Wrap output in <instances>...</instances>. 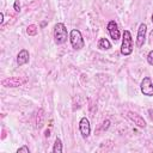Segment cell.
<instances>
[{"instance_id":"cell-2","label":"cell","mask_w":153,"mask_h":153,"mask_svg":"<svg viewBox=\"0 0 153 153\" xmlns=\"http://www.w3.org/2000/svg\"><path fill=\"white\" fill-rule=\"evenodd\" d=\"M133 51V38L130 35L129 30L123 31V37H122V44H121V54L124 56L130 55Z\"/></svg>"},{"instance_id":"cell-14","label":"cell","mask_w":153,"mask_h":153,"mask_svg":"<svg viewBox=\"0 0 153 153\" xmlns=\"http://www.w3.org/2000/svg\"><path fill=\"white\" fill-rule=\"evenodd\" d=\"M26 32H27L29 36H36L37 32H38V27H37L36 25L31 24V25H29V26L26 27Z\"/></svg>"},{"instance_id":"cell-7","label":"cell","mask_w":153,"mask_h":153,"mask_svg":"<svg viewBox=\"0 0 153 153\" xmlns=\"http://www.w3.org/2000/svg\"><path fill=\"white\" fill-rule=\"evenodd\" d=\"M25 82V79H20L18 76H10L1 81V85L5 87H18Z\"/></svg>"},{"instance_id":"cell-12","label":"cell","mask_w":153,"mask_h":153,"mask_svg":"<svg viewBox=\"0 0 153 153\" xmlns=\"http://www.w3.org/2000/svg\"><path fill=\"white\" fill-rule=\"evenodd\" d=\"M44 117H45V115H44L43 109H38L37 115H36V126H37V128L43 127V124H44Z\"/></svg>"},{"instance_id":"cell-21","label":"cell","mask_w":153,"mask_h":153,"mask_svg":"<svg viewBox=\"0 0 153 153\" xmlns=\"http://www.w3.org/2000/svg\"><path fill=\"white\" fill-rule=\"evenodd\" d=\"M2 23H4V13L1 12L0 13V24H2Z\"/></svg>"},{"instance_id":"cell-13","label":"cell","mask_w":153,"mask_h":153,"mask_svg":"<svg viewBox=\"0 0 153 153\" xmlns=\"http://www.w3.org/2000/svg\"><path fill=\"white\" fill-rule=\"evenodd\" d=\"M62 141L60 137H56L55 139V142H54V146H53V152L54 153H61L62 152Z\"/></svg>"},{"instance_id":"cell-19","label":"cell","mask_w":153,"mask_h":153,"mask_svg":"<svg viewBox=\"0 0 153 153\" xmlns=\"http://www.w3.org/2000/svg\"><path fill=\"white\" fill-rule=\"evenodd\" d=\"M148 116H149V118L153 121V109H148Z\"/></svg>"},{"instance_id":"cell-9","label":"cell","mask_w":153,"mask_h":153,"mask_svg":"<svg viewBox=\"0 0 153 153\" xmlns=\"http://www.w3.org/2000/svg\"><path fill=\"white\" fill-rule=\"evenodd\" d=\"M127 117H128L131 122H134V124H136L137 127H140V128H145V127H146V121L143 120V117H141V116L137 115L136 112L129 111V112L127 114Z\"/></svg>"},{"instance_id":"cell-1","label":"cell","mask_w":153,"mask_h":153,"mask_svg":"<svg viewBox=\"0 0 153 153\" xmlns=\"http://www.w3.org/2000/svg\"><path fill=\"white\" fill-rule=\"evenodd\" d=\"M67 38H68V32H67L65 24L63 23L55 24V26H54V41H55V43L57 45L63 44L67 42Z\"/></svg>"},{"instance_id":"cell-3","label":"cell","mask_w":153,"mask_h":153,"mask_svg":"<svg viewBox=\"0 0 153 153\" xmlns=\"http://www.w3.org/2000/svg\"><path fill=\"white\" fill-rule=\"evenodd\" d=\"M69 41H71V44H72V48L74 50H80L84 48L85 45V42H84V38L81 36V32L78 30V29H73L71 32H69Z\"/></svg>"},{"instance_id":"cell-10","label":"cell","mask_w":153,"mask_h":153,"mask_svg":"<svg viewBox=\"0 0 153 153\" xmlns=\"http://www.w3.org/2000/svg\"><path fill=\"white\" fill-rule=\"evenodd\" d=\"M29 60H30V54H29V51H27L26 49H22V50L18 53V55H17V65H18V66H23V65L27 63Z\"/></svg>"},{"instance_id":"cell-16","label":"cell","mask_w":153,"mask_h":153,"mask_svg":"<svg viewBox=\"0 0 153 153\" xmlns=\"http://www.w3.org/2000/svg\"><path fill=\"white\" fill-rule=\"evenodd\" d=\"M109 127H110V121H109V120H105V121H104V122L102 123L100 130H103V131H104V130H106V129H108Z\"/></svg>"},{"instance_id":"cell-20","label":"cell","mask_w":153,"mask_h":153,"mask_svg":"<svg viewBox=\"0 0 153 153\" xmlns=\"http://www.w3.org/2000/svg\"><path fill=\"white\" fill-rule=\"evenodd\" d=\"M44 136H45V137H49V136H50V130H49V129H47V130L44 131Z\"/></svg>"},{"instance_id":"cell-8","label":"cell","mask_w":153,"mask_h":153,"mask_svg":"<svg viewBox=\"0 0 153 153\" xmlns=\"http://www.w3.org/2000/svg\"><path fill=\"white\" fill-rule=\"evenodd\" d=\"M106 30H108V32H109L110 37H111L114 41H118V39H120L121 33H120L118 26H117V24H116V22H115V20H110V22L108 23Z\"/></svg>"},{"instance_id":"cell-11","label":"cell","mask_w":153,"mask_h":153,"mask_svg":"<svg viewBox=\"0 0 153 153\" xmlns=\"http://www.w3.org/2000/svg\"><path fill=\"white\" fill-rule=\"evenodd\" d=\"M97 47H98L100 50H109V49L111 48V43H110V41H109L108 38L102 37V38L98 41Z\"/></svg>"},{"instance_id":"cell-15","label":"cell","mask_w":153,"mask_h":153,"mask_svg":"<svg viewBox=\"0 0 153 153\" xmlns=\"http://www.w3.org/2000/svg\"><path fill=\"white\" fill-rule=\"evenodd\" d=\"M17 153H30V149H29V147L27 146H22V147H19L18 149H17Z\"/></svg>"},{"instance_id":"cell-18","label":"cell","mask_w":153,"mask_h":153,"mask_svg":"<svg viewBox=\"0 0 153 153\" xmlns=\"http://www.w3.org/2000/svg\"><path fill=\"white\" fill-rule=\"evenodd\" d=\"M13 8H14L16 12H20V4H19V0H14Z\"/></svg>"},{"instance_id":"cell-5","label":"cell","mask_w":153,"mask_h":153,"mask_svg":"<svg viewBox=\"0 0 153 153\" xmlns=\"http://www.w3.org/2000/svg\"><path fill=\"white\" fill-rule=\"evenodd\" d=\"M146 31H147V25L145 23H141L139 25L137 35H136V47L137 48H141L145 44V41H146Z\"/></svg>"},{"instance_id":"cell-6","label":"cell","mask_w":153,"mask_h":153,"mask_svg":"<svg viewBox=\"0 0 153 153\" xmlns=\"http://www.w3.org/2000/svg\"><path fill=\"white\" fill-rule=\"evenodd\" d=\"M79 130L80 134L84 139L88 137L91 134V126H90V121L86 117H81V120L79 121Z\"/></svg>"},{"instance_id":"cell-4","label":"cell","mask_w":153,"mask_h":153,"mask_svg":"<svg viewBox=\"0 0 153 153\" xmlns=\"http://www.w3.org/2000/svg\"><path fill=\"white\" fill-rule=\"evenodd\" d=\"M140 90L142 92L143 96L147 97H152L153 96V84L149 76H145L140 84Z\"/></svg>"},{"instance_id":"cell-17","label":"cell","mask_w":153,"mask_h":153,"mask_svg":"<svg viewBox=\"0 0 153 153\" xmlns=\"http://www.w3.org/2000/svg\"><path fill=\"white\" fill-rule=\"evenodd\" d=\"M147 62L153 66V50H151L148 53V55H147Z\"/></svg>"},{"instance_id":"cell-22","label":"cell","mask_w":153,"mask_h":153,"mask_svg":"<svg viewBox=\"0 0 153 153\" xmlns=\"http://www.w3.org/2000/svg\"><path fill=\"white\" fill-rule=\"evenodd\" d=\"M152 23H153V13H152Z\"/></svg>"}]
</instances>
